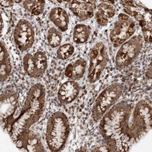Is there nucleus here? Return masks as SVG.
Instances as JSON below:
<instances>
[{
    "label": "nucleus",
    "mask_w": 152,
    "mask_h": 152,
    "mask_svg": "<svg viewBox=\"0 0 152 152\" xmlns=\"http://www.w3.org/2000/svg\"><path fill=\"white\" fill-rule=\"evenodd\" d=\"M133 106L121 100L99 121V131L110 151H126L132 147L129 139L130 119Z\"/></svg>",
    "instance_id": "nucleus-1"
},
{
    "label": "nucleus",
    "mask_w": 152,
    "mask_h": 152,
    "mask_svg": "<svg viewBox=\"0 0 152 152\" xmlns=\"http://www.w3.org/2000/svg\"><path fill=\"white\" fill-rule=\"evenodd\" d=\"M46 103V90L43 85H32L26 94L24 102L18 109L6 132L14 141L22 134L30 130L31 126L42 118Z\"/></svg>",
    "instance_id": "nucleus-2"
},
{
    "label": "nucleus",
    "mask_w": 152,
    "mask_h": 152,
    "mask_svg": "<svg viewBox=\"0 0 152 152\" xmlns=\"http://www.w3.org/2000/svg\"><path fill=\"white\" fill-rule=\"evenodd\" d=\"M70 134V124L67 116L57 111L49 118L46 129V142L49 150L60 151L66 146Z\"/></svg>",
    "instance_id": "nucleus-3"
},
{
    "label": "nucleus",
    "mask_w": 152,
    "mask_h": 152,
    "mask_svg": "<svg viewBox=\"0 0 152 152\" xmlns=\"http://www.w3.org/2000/svg\"><path fill=\"white\" fill-rule=\"evenodd\" d=\"M151 129V104L146 100H141L133 106L130 119L129 138L132 145L141 141Z\"/></svg>",
    "instance_id": "nucleus-4"
},
{
    "label": "nucleus",
    "mask_w": 152,
    "mask_h": 152,
    "mask_svg": "<svg viewBox=\"0 0 152 152\" xmlns=\"http://www.w3.org/2000/svg\"><path fill=\"white\" fill-rule=\"evenodd\" d=\"M123 93L121 83H113L101 91L96 99L91 110V118L95 122H99L105 114L116 104Z\"/></svg>",
    "instance_id": "nucleus-5"
},
{
    "label": "nucleus",
    "mask_w": 152,
    "mask_h": 152,
    "mask_svg": "<svg viewBox=\"0 0 152 152\" xmlns=\"http://www.w3.org/2000/svg\"><path fill=\"white\" fill-rule=\"evenodd\" d=\"M125 14L136 21L141 28L144 41L151 43V11L141 1L120 2Z\"/></svg>",
    "instance_id": "nucleus-6"
},
{
    "label": "nucleus",
    "mask_w": 152,
    "mask_h": 152,
    "mask_svg": "<svg viewBox=\"0 0 152 152\" xmlns=\"http://www.w3.org/2000/svg\"><path fill=\"white\" fill-rule=\"evenodd\" d=\"M109 59L107 48L103 42H97L92 46L89 54L87 74V79L90 83H94L100 79Z\"/></svg>",
    "instance_id": "nucleus-7"
},
{
    "label": "nucleus",
    "mask_w": 152,
    "mask_h": 152,
    "mask_svg": "<svg viewBox=\"0 0 152 152\" xmlns=\"http://www.w3.org/2000/svg\"><path fill=\"white\" fill-rule=\"evenodd\" d=\"M143 45L144 39L141 35L133 36L121 45L115 57L116 68L121 70L130 66L140 54Z\"/></svg>",
    "instance_id": "nucleus-8"
},
{
    "label": "nucleus",
    "mask_w": 152,
    "mask_h": 152,
    "mask_svg": "<svg viewBox=\"0 0 152 152\" xmlns=\"http://www.w3.org/2000/svg\"><path fill=\"white\" fill-rule=\"evenodd\" d=\"M136 21L124 13L119 14L109 34L110 40L115 48L120 46L133 37L136 31Z\"/></svg>",
    "instance_id": "nucleus-9"
},
{
    "label": "nucleus",
    "mask_w": 152,
    "mask_h": 152,
    "mask_svg": "<svg viewBox=\"0 0 152 152\" xmlns=\"http://www.w3.org/2000/svg\"><path fill=\"white\" fill-rule=\"evenodd\" d=\"M19 109V94L14 90H8L0 97V118L1 125L4 132L10 125Z\"/></svg>",
    "instance_id": "nucleus-10"
},
{
    "label": "nucleus",
    "mask_w": 152,
    "mask_h": 152,
    "mask_svg": "<svg viewBox=\"0 0 152 152\" xmlns=\"http://www.w3.org/2000/svg\"><path fill=\"white\" fill-rule=\"evenodd\" d=\"M35 32L32 24L26 19H21L17 23L14 31L15 45L21 52L27 51L34 44Z\"/></svg>",
    "instance_id": "nucleus-11"
},
{
    "label": "nucleus",
    "mask_w": 152,
    "mask_h": 152,
    "mask_svg": "<svg viewBox=\"0 0 152 152\" xmlns=\"http://www.w3.org/2000/svg\"><path fill=\"white\" fill-rule=\"evenodd\" d=\"M23 66L24 71L29 77L40 78L44 75L48 68L46 55L42 51L27 54L23 58Z\"/></svg>",
    "instance_id": "nucleus-12"
},
{
    "label": "nucleus",
    "mask_w": 152,
    "mask_h": 152,
    "mask_svg": "<svg viewBox=\"0 0 152 152\" xmlns=\"http://www.w3.org/2000/svg\"><path fill=\"white\" fill-rule=\"evenodd\" d=\"M13 142L21 151L34 152L45 150L40 136L31 130L20 135Z\"/></svg>",
    "instance_id": "nucleus-13"
},
{
    "label": "nucleus",
    "mask_w": 152,
    "mask_h": 152,
    "mask_svg": "<svg viewBox=\"0 0 152 152\" xmlns=\"http://www.w3.org/2000/svg\"><path fill=\"white\" fill-rule=\"evenodd\" d=\"M72 13L81 21H85L94 16L97 4L94 1H72L68 4Z\"/></svg>",
    "instance_id": "nucleus-14"
},
{
    "label": "nucleus",
    "mask_w": 152,
    "mask_h": 152,
    "mask_svg": "<svg viewBox=\"0 0 152 152\" xmlns=\"http://www.w3.org/2000/svg\"><path fill=\"white\" fill-rule=\"evenodd\" d=\"M80 92L79 84L74 80H68L60 86L57 97L62 104H70L77 98Z\"/></svg>",
    "instance_id": "nucleus-15"
},
{
    "label": "nucleus",
    "mask_w": 152,
    "mask_h": 152,
    "mask_svg": "<svg viewBox=\"0 0 152 152\" xmlns=\"http://www.w3.org/2000/svg\"><path fill=\"white\" fill-rule=\"evenodd\" d=\"M116 9L110 1H102L97 5L94 13L96 21L100 26H105L109 22V19L116 15Z\"/></svg>",
    "instance_id": "nucleus-16"
},
{
    "label": "nucleus",
    "mask_w": 152,
    "mask_h": 152,
    "mask_svg": "<svg viewBox=\"0 0 152 152\" xmlns=\"http://www.w3.org/2000/svg\"><path fill=\"white\" fill-rule=\"evenodd\" d=\"M49 18L61 32H66L69 25V17L66 10L61 7H55L50 10Z\"/></svg>",
    "instance_id": "nucleus-17"
},
{
    "label": "nucleus",
    "mask_w": 152,
    "mask_h": 152,
    "mask_svg": "<svg viewBox=\"0 0 152 152\" xmlns=\"http://www.w3.org/2000/svg\"><path fill=\"white\" fill-rule=\"evenodd\" d=\"M87 62L84 58H78L66 66L65 70L66 77L71 80L76 81L81 79L86 72Z\"/></svg>",
    "instance_id": "nucleus-18"
},
{
    "label": "nucleus",
    "mask_w": 152,
    "mask_h": 152,
    "mask_svg": "<svg viewBox=\"0 0 152 152\" xmlns=\"http://www.w3.org/2000/svg\"><path fill=\"white\" fill-rule=\"evenodd\" d=\"M0 79L1 83L6 81L11 74L12 66L10 54L3 41H1L0 53Z\"/></svg>",
    "instance_id": "nucleus-19"
},
{
    "label": "nucleus",
    "mask_w": 152,
    "mask_h": 152,
    "mask_svg": "<svg viewBox=\"0 0 152 152\" xmlns=\"http://www.w3.org/2000/svg\"><path fill=\"white\" fill-rule=\"evenodd\" d=\"M91 28L89 25L77 24L74 28L72 32V39L76 44H83L86 43L90 37Z\"/></svg>",
    "instance_id": "nucleus-20"
},
{
    "label": "nucleus",
    "mask_w": 152,
    "mask_h": 152,
    "mask_svg": "<svg viewBox=\"0 0 152 152\" xmlns=\"http://www.w3.org/2000/svg\"><path fill=\"white\" fill-rule=\"evenodd\" d=\"M23 7L33 15L38 16L42 14L45 10L46 2L43 1H22Z\"/></svg>",
    "instance_id": "nucleus-21"
},
{
    "label": "nucleus",
    "mask_w": 152,
    "mask_h": 152,
    "mask_svg": "<svg viewBox=\"0 0 152 152\" xmlns=\"http://www.w3.org/2000/svg\"><path fill=\"white\" fill-rule=\"evenodd\" d=\"M47 41L49 45L53 48H58L62 42V34L60 31L55 27L50 28L47 32Z\"/></svg>",
    "instance_id": "nucleus-22"
},
{
    "label": "nucleus",
    "mask_w": 152,
    "mask_h": 152,
    "mask_svg": "<svg viewBox=\"0 0 152 152\" xmlns=\"http://www.w3.org/2000/svg\"><path fill=\"white\" fill-rule=\"evenodd\" d=\"M75 51L74 46L71 43H65L60 45L57 50V57L58 59L65 60L70 58Z\"/></svg>",
    "instance_id": "nucleus-23"
},
{
    "label": "nucleus",
    "mask_w": 152,
    "mask_h": 152,
    "mask_svg": "<svg viewBox=\"0 0 152 152\" xmlns=\"http://www.w3.org/2000/svg\"><path fill=\"white\" fill-rule=\"evenodd\" d=\"M0 4L1 6L4 7H12L14 4L15 1H0Z\"/></svg>",
    "instance_id": "nucleus-24"
}]
</instances>
